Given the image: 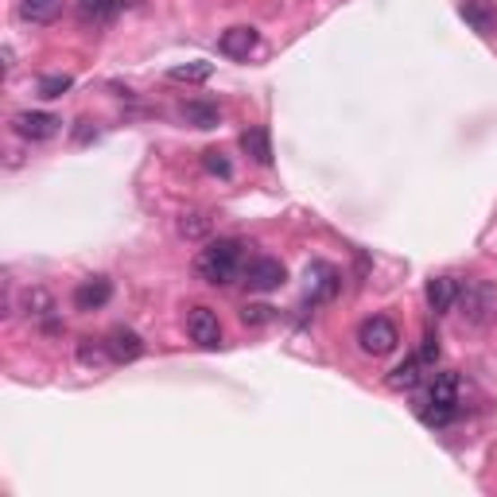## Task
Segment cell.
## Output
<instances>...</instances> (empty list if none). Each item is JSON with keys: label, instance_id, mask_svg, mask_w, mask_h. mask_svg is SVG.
<instances>
[{"label": "cell", "instance_id": "18", "mask_svg": "<svg viewBox=\"0 0 497 497\" xmlns=\"http://www.w3.org/2000/svg\"><path fill=\"white\" fill-rule=\"evenodd\" d=\"M66 0H20V16L28 23H55Z\"/></svg>", "mask_w": 497, "mask_h": 497}, {"label": "cell", "instance_id": "7", "mask_svg": "<svg viewBox=\"0 0 497 497\" xmlns=\"http://www.w3.org/2000/svg\"><path fill=\"white\" fill-rule=\"evenodd\" d=\"M187 335H191V342H198L203 350H218L222 346V318H218V311L195 303L191 311H187Z\"/></svg>", "mask_w": 497, "mask_h": 497}, {"label": "cell", "instance_id": "16", "mask_svg": "<svg viewBox=\"0 0 497 497\" xmlns=\"http://www.w3.org/2000/svg\"><path fill=\"white\" fill-rule=\"evenodd\" d=\"M179 117L187 125H195V128H218V121H222V109L214 101H183L179 105Z\"/></svg>", "mask_w": 497, "mask_h": 497}, {"label": "cell", "instance_id": "12", "mask_svg": "<svg viewBox=\"0 0 497 497\" xmlns=\"http://www.w3.org/2000/svg\"><path fill=\"white\" fill-rule=\"evenodd\" d=\"M458 397H463L458 373H435V381L428 385V397H423L420 405H455L458 408Z\"/></svg>", "mask_w": 497, "mask_h": 497}, {"label": "cell", "instance_id": "22", "mask_svg": "<svg viewBox=\"0 0 497 497\" xmlns=\"http://www.w3.org/2000/svg\"><path fill=\"white\" fill-rule=\"evenodd\" d=\"M210 74H214V66H210V63H187V66H171L168 70L171 82H187V86H198V82H206Z\"/></svg>", "mask_w": 497, "mask_h": 497}, {"label": "cell", "instance_id": "4", "mask_svg": "<svg viewBox=\"0 0 497 497\" xmlns=\"http://www.w3.org/2000/svg\"><path fill=\"white\" fill-rule=\"evenodd\" d=\"M58 128H63V117L43 113V109H23L12 117V133L20 140H31V144H43V140L58 136Z\"/></svg>", "mask_w": 497, "mask_h": 497}, {"label": "cell", "instance_id": "14", "mask_svg": "<svg viewBox=\"0 0 497 497\" xmlns=\"http://www.w3.org/2000/svg\"><path fill=\"white\" fill-rule=\"evenodd\" d=\"M463 20H466L478 35H490V31L497 28V8H493V0H463Z\"/></svg>", "mask_w": 497, "mask_h": 497}, {"label": "cell", "instance_id": "1", "mask_svg": "<svg viewBox=\"0 0 497 497\" xmlns=\"http://www.w3.org/2000/svg\"><path fill=\"white\" fill-rule=\"evenodd\" d=\"M245 268V245L238 238H218V241H206V248L195 257V276L214 283V288H226L241 276Z\"/></svg>", "mask_w": 497, "mask_h": 497}, {"label": "cell", "instance_id": "10", "mask_svg": "<svg viewBox=\"0 0 497 497\" xmlns=\"http://www.w3.org/2000/svg\"><path fill=\"white\" fill-rule=\"evenodd\" d=\"M423 295H428V307H432L435 315H447V311H455V303H458V280L435 276V280H428Z\"/></svg>", "mask_w": 497, "mask_h": 497}, {"label": "cell", "instance_id": "3", "mask_svg": "<svg viewBox=\"0 0 497 497\" xmlns=\"http://www.w3.org/2000/svg\"><path fill=\"white\" fill-rule=\"evenodd\" d=\"M397 342H400V330H397L393 318H385V315H373V318H365V323L358 327V350L370 353V358H385V353H393Z\"/></svg>", "mask_w": 497, "mask_h": 497}, {"label": "cell", "instance_id": "17", "mask_svg": "<svg viewBox=\"0 0 497 497\" xmlns=\"http://www.w3.org/2000/svg\"><path fill=\"white\" fill-rule=\"evenodd\" d=\"M121 8H125V0H82L78 16L82 23H113L121 16Z\"/></svg>", "mask_w": 497, "mask_h": 497}, {"label": "cell", "instance_id": "13", "mask_svg": "<svg viewBox=\"0 0 497 497\" xmlns=\"http://www.w3.org/2000/svg\"><path fill=\"white\" fill-rule=\"evenodd\" d=\"M241 152L253 163H260V168H268V163H272V136H268V128L265 125L245 128V133H241Z\"/></svg>", "mask_w": 497, "mask_h": 497}, {"label": "cell", "instance_id": "26", "mask_svg": "<svg viewBox=\"0 0 497 497\" xmlns=\"http://www.w3.org/2000/svg\"><path fill=\"white\" fill-rule=\"evenodd\" d=\"M420 362H423V365H435V362H440V338H435L432 330H428V335H423V346H420Z\"/></svg>", "mask_w": 497, "mask_h": 497}, {"label": "cell", "instance_id": "21", "mask_svg": "<svg viewBox=\"0 0 497 497\" xmlns=\"http://www.w3.org/2000/svg\"><path fill=\"white\" fill-rule=\"evenodd\" d=\"M78 362H82V365H86V370H98V365H105V362H113V358H109V346H105V342L82 338V342H78Z\"/></svg>", "mask_w": 497, "mask_h": 497}, {"label": "cell", "instance_id": "24", "mask_svg": "<svg viewBox=\"0 0 497 497\" xmlns=\"http://www.w3.org/2000/svg\"><path fill=\"white\" fill-rule=\"evenodd\" d=\"M276 318V307H268V303H245L241 307V323L245 327H265Z\"/></svg>", "mask_w": 497, "mask_h": 497}, {"label": "cell", "instance_id": "11", "mask_svg": "<svg viewBox=\"0 0 497 497\" xmlns=\"http://www.w3.org/2000/svg\"><path fill=\"white\" fill-rule=\"evenodd\" d=\"M257 43H260V35H257V28H230V31H222V55H230V58H248L257 51Z\"/></svg>", "mask_w": 497, "mask_h": 497}, {"label": "cell", "instance_id": "19", "mask_svg": "<svg viewBox=\"0 0 497 497\" xmlns=\"http://www.w3.org/2000/svg\"><path fill=\"white\" fill-rule=\"evenodd\" d=\"M210 230H214V222H210V214H203V210H187V214H179V238L206 241Z\"/></svg>", "mask_w": 497, "mask_h": 497}, {"label": "cell", "instance_id": "6", "mask_svg": "<svg viewBox=\"0 0 497 497\" xmlns=\"http://www.w3.org/2000/svg\"><path fill=\"white\" fill-rule=\"evenodd\" d=\"M342 288V272L327 260H311L307 265V303L318 307V303H330Z\"/></svg>", "mask_w": 497, "mask_h": 497}, {"label": "cell", "instance_id": "20", "mask_svg": "<svg viewBox=\"0 0 497 497\" xmlns=\"http://www.w3.org/2000/svg\"><path fill=\"white\" fill-rule=\"evenodd\" d=\"M20 307H23L28 315L43 318V315L55 311V300H51V292H47V288H28V292H23V300H20Z\"/></svg>", "mask_w": 497, "mask_h": 497}, {"label": "cell", "instance_id": "8", "mask_svg": "<svg viewBox=\"0 0 497 497\" xmlns=\"http://www.w3.org/2000/svg\"><path fill=\"white\" fill-rule=\"evenodd\" d=\"M105 346H109V358L117 365H128V362H136L140 353H144V338H140L136 330H128V327H113L109 338H105Z\"/></svg>", "mask_w": 497, "mask_h": 497}, {"label": "cell", "instance_id": "23", "mask_svg": "<svg viewBox=\"0 0 497 497\" xmlns=\"http://www.w3.org/2000/svg\"><path fill=\"white\" fill-rule=\"evenodd\" d=\"M70 86H74V78H70V74H43L39 78V98L55 101V98H63Z\"/></svg>", "mask_w": 497, "mask_h": 497}, {"label": "cell", "instance_id": "9", "mask_svg": "<svg viewBox=\"0 0 497 497\" xmlns=\"http://www.w3.org/2000/svg\"><path fill=\"white\" fill-rule=\"evenodd\" d=\"M109 300H113V283L105 276H90V280H82L74 288V307H78V311H101Z\"/></svg>", "mask_w": 497, "mask_h": 497}, {"label": "cell", "instance_id": "2", "mask_svg": "<svg viewBox=\"0 0 497 497\" xmlns=\"http://www.w3.org/2000/svg\"><path fill=\"white\" fill-rule=\"evenodd\" d=\"M458 311L470 327H486L490 318L497 315V288L490 280H466L458 283Z\"/></svg>", "mask_w": 497, "mask_h": 497}, {"label": "cell", "instance_id": "5", "mask_svg": "<svg viewBox=\"0 0 497 497\" xmlns=\"http://www.w3.org/2000/svg\"><path fill=\"white\" fill-rule=\"evenodd\" d=\"M283 280H288V268H283L276 257H253V260H245V268H241V283L248 292H272V288H280Z\"/></svg>", "mask_w": 497, "mask_h": 497}, {"label": "cell", "instance_id": "25", "mask_svg": "<svg viewBox=\"0 0 497 497\" xmlns=\"http://www.w3.org/2000/svg\"><path fill=\"white\" fill-rule=\"evenodd\" d=\"M203 168L210 171V175H222V179H230L233 175V168H230V160L222 156L218 148H210V152H203Z\"/></svg>", "mask_w": 497, "mask_h": 497}, {"label": "cell", "instance_id": "15", "mask_svg": "<svg viewBox=\"0 0 497 497\" xmlns=\"http://www.w3.org/2000/svg\"><path fill=\"white\" fill-rule=\"evenodd\" d=\"M423 370H428V365L420 362V353H412V358H405L393 373H388V388H400V393H412V388H416V385L423 381Z\"/></svg>", "mask_w": 497, "mask_h": 497}, {"label": "cell", "instance_id": "27", "mask_svg": "<svg viewBox=\"0 0 497 497\" xmlns=\"http://www.w3.org/2000/svg\"><path fill=\"white\" fill-rule=\"evenodd\" d=\"M16 66V51H12V47H4V70H12Z\"/></svg>", "mask_w": 497, "mask_h": 497}]
</instances>
